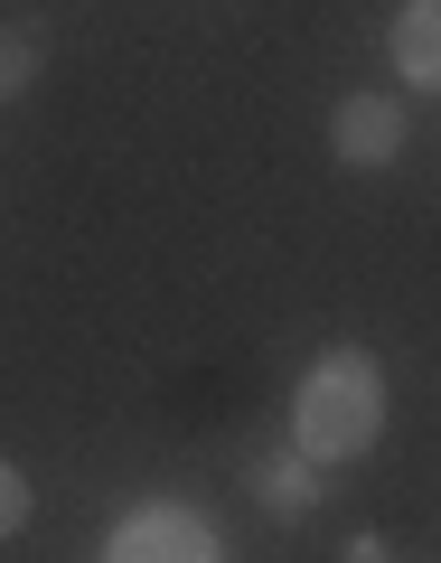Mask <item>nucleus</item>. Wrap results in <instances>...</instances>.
Here are the masks:
<instances>
[{"label":"nucleus","mask_w":441,"mask_h":563,"mask_svg":"<svg viewBox=\"0 0 441 563\" xmlns=\"http://www.w3.org/2000/svg\"><path fill=\"white\" fill-rule=\"evenodd\" d=\"M385 422H395V395H385V366L366 347H320L291 385V413H282V442L301 451L320 470H348L385 442Z\"/></svg>","instance_id":"f257e3e1"},{"label":"nucleus","mask_w":441,"mask_h":563,"mask_svg":"<svg viewBox=\"0 0 441 563\" xmlns=\"http://www.w3.org/2000/svg\"><path fill=\"white\" fill-rule=\"evenodd\" d=\"M103 563H225V536L179 498H141V507H122V526L103 536Z\"/></svg>","instance_id":"f03ea898"},{"label":"nucleus","mask_w":441,"mask_h":563,"mask_svg":"<svg viewBox=\"0 0 441 563\" xmlns=\"http://www.w3.org/2000/svg\"><path fill=\"white\" fill-rule=\"evenodd\" d=\"M404 141H414L404 95H339V113H329V161L339 169H395Z\"/></svg>","instance_id":"7ed1b4c3"},{"label":"nucleus","mask_w":441,"mask_h":563,"mask_svg":"<svg viewBox=\"0 0 441 563\" xmlns=\"http://www.w3.org/2000/svg\"><path fill=\"white\" fill-rule=\"evenodd\" d=\"M244 488H254V507L273 526H310V517H320V498H329V470L301 461L291 442H263L254 461H244Z\"/></svg>","instance_id":"20e7f679"},{"label":"nucleus","mask_w":441,"mask_h":563,"mask_svg":"<svg viewBox=\"0 0 441 563\" xmlns=\"http://www.w3.org/2000/svg\"><path fill=\"white\" fill-rule=\"evenodd\" d=\"M385 57H395L404 95H441V0H395V20H385Z\"/></svg>","instance_id":"39448f33"},{"label":"nucleus","mask_w":441,"mask_h":563,"mask_svg":"<svg viewBox=\"0 0 441 563\" xmlns=\"http://www.w3.org/2000/svg\"><path fill=\"white\" fill-rule=\"evenodd\" d=\"M47 76V29L38 20H0V103H20Z\"/></svg>","instance_id":"423d86ee"},{"label":"nucleus","mask_w":441,"mask_h":563,"mask_svg":"<svg viewBox=\"0 0 441 563\" xmlns=\"http://www.w3.org/2000/svg\"><path fill=\"white\" fill-rule=\"evenodd\" d=\"M29 517H38V488H29V470H20V461H0V544H20V536H29Z\"/></svg>","instance_id":"0eeeda50"},{"label":"nucleus","mask_w":441,"mask_h":563,"mask_svg":"<svg viewBox=\"0 0 441 563\" xmlns=\"http://www.w3.org/2000/svg\"><path fill=\"white\" fill-rule=\"evenodd\" d=\"M348 563H385V536H348Z\"/></svg>","instance_id":"6e6552de"},{"label":"nucleus","mask_w":441,"mask_h":563,"mask_svg":"<svg viewBox=\"0 0 441 563\" xmlns=\"http://www.w3.org/2000/svg\"><path fill=\"white\" fill-rule=\"evenodd\" d=\"M385 563H395V554H385Z\"/></svg>","instance_id":"1a4fd4ad"}]
</instances>
